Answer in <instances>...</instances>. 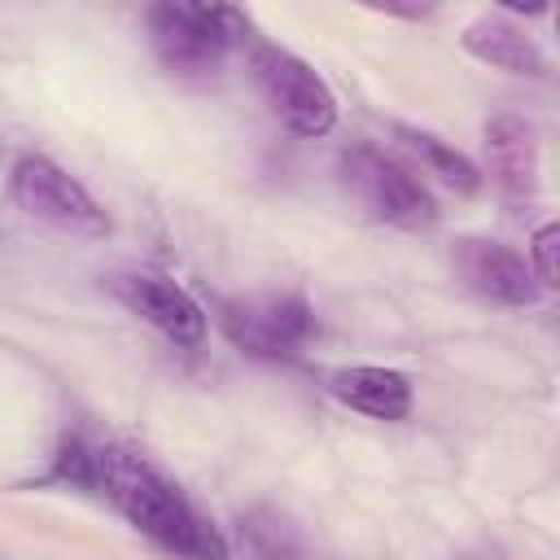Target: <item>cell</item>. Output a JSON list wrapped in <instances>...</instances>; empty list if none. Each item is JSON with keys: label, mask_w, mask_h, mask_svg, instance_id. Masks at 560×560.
<instances>
[{"label": "cell", "mask_w": 560, "mask_h": 560, "mask_svg": "<svg viewBox=\"0 0 560 560\" xmlns=\"http://www.w3.org/2000/svg\"><path fill=\"white\" fill-rule=\"evenodd\" d=\"M486 158H490V175L499 184V192L512 206H525L538 188V144L525 118L516 114H499L486 122Z\"/></svg>", "instance_id": "9"}, {"label": "cell", "mask_w": 560, "mask_h": 560, "mask_svg": "<svg viewBox=\"0 0 560 560\" xmlns=\"http://www.w3.org/2000/svg\"><path fill=\"white\" fill-rule=\"evenodd\" d=\"M464 48L472 57H481L486 66H499L508 74H542V66H547L538 44L508 18H477L464 31Z\"/></svg>", "instance_id": "11"}, {"label": "cell", "mask_w": 560, "mask_h": 560, "mask_svg": "<svg viewBox=\"0 0 560 560\" xmlns=\"http://www.w3.org/2000/svg\"><path fill=\"white\" fill-rule=\"evenodd\" d=\"M114 293L140 315L149 319L162 337L179 341V346H197L206 337V315L201 306L166 276H149V271H136V276H118L114 280Z\"/></svg>", "instance_id": "7"}, {"label": "cell", "mask_w": 560, "mask_h": 560, "mask_svg": "<svg viewBox=\"0 0 560 560\" xmlns=\"http://www.w3.org/2000/svg\"><path fill=\"white\" fill-rule=\"evenodd\" d=\"M398 140L433 171V175H442L451 188H459V192H472L477 184H481V175H477V166L459 153V149H451L446 140H438V136H429V131H416V127H398Z\"/></svg>", "instance_id": "12"}, {"label": "cell", "mask_w": 560, "mask_h": 560, "mask_svg": "<svg viewBox=\"0 0 560 560\" xmlns=\"http://www.w3.org/2000/svg\"><path fill=\"white\" fill-rule=\"evenodd\" d=\"M249 31L241 9L228 4H153L149 9V39L162 66L179 74H206L223 61L232 44Z\"/></svg>", "instance_id": "2"}, {"label": "cell", "mask_w": 560, "mask_h": 560, "mask_svg": "<svg viewBox=\"0 0 560 560\" xmlns=\"http://www.w3.org/2000/svg\"><path fill=\"white\" fill-rule=\"evenodd\" d=\"M455 271L464 276L468 289H477L481 298L490 302H508V306H525L538 298V284H534V271L529 262L508 249L503 241H459L455 245Z\"/></svg>", "instance_id": "8"}, {"label": "cell", "mask_w": 560, "mask_h": 560, "mask_svg": "<svg viewBox=\"0 0 560 560\" xmlns=\"http://www.w3.org/2000/svg\"><path fill=\"white\" fill-rule=\"evenodd\" d=\"M341 184L354 192V201L394 228H429L438 219V206L429 197V188L398 166L394 158H385L372 144H354L341 153Z\"/></svg>", "instance_id": "3"}, {"label": "cell", "mask_w": 560, "mask_h": 560, "mask_svg": "<svg viewBox=\"0 0 560 560\" xmlns=\"http://www.w3.org/2000/svg\"><path fill=\"white\" fill-rule=\"evenodd\" d=\"M219 324L236 350L258 359H284L298 354V346H306L315 315L298 293H254L223 302Z\"/></svg>", "instance_id": "6"}, {"label": "cell", "mask_w": 560, "mask_h": 560, "mask_svg": "<svg viewBox=\"0 0 560 560\" xmlns=\"http://www.w3.org/2000/svg\"><path fill=\"white\" fill-rule=\"evenodd\" d=\"M9 192H13L22 214L48 223L52 232H66V236H79V241H96V236L109 232L105 210L88 197V188L79 179H70L48 158H22L9 175Z\"/></svg>", "instance_id": "4"}, {"label": "cell", "mask_w": 560, "mask_h": 560, "mask_svg": "<svg viewBox=\"0 0 560 560\" xmlns=\"http://www.w3.org/2000/svg\"><path fill=\"white\" fill-rule=\"evenodd\" d=\"M556 249H560V228L556 223H542L538 232H534V241H529V271H534V280L542 284V289H551L556 284Z\"/></svg>", "instance_id": "13"}, {"label": "cell", "mask_w": 560, "mask_h": 560, "mask_svg": "<svg viewBox=\"0 0 560 560\" xmlns=\"http://www.w3.org/2000/svg\"><path fill=\"white\" fill-rule=\"evenodd\" d=\"M332 394L372 420H402L411 411V381L394 368H346L332 376Z\"/></svg>", "instance_id": "10"}, {"label": "cell", "mask_w": 560, "mask_h": 560, "mask_svg": "<svg viewBox=\"0 0 560 560\" xmlns=\"http://www.w3.org/2000/svg\"><path fill=\"white\" fill-rule=\"evenodd\" d=\"M254 79H258V92L267 96L271 114L298 131V136H324L332 122H337V101L328 92V83L293 52L276 48V44H262L254 52Z\"/></svg>", "instance_id": "5"}, {"label": "cell", "mask_w": 560, "mask_h": 560, "mask_svg": "<svg viewBox=\"0 0 560 560\" xmlns=\"http://www.w3.org/2000/svg\"><path fill=\"white\" fill-rule=\"evenodd\" d=\"M96 486H105L114 508L166 551L184 560H228L223 534L140 455L96 451Z\"/></svg>", "instance_id": "1"}]
</instances>
